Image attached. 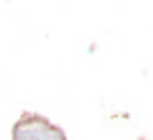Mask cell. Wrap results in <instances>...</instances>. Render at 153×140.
Instances as JSON below:
<instances>
[{
  "label": "cell",
  "instance_id": "6da1fadb",
  "mask_svg": "<svg viewBox=\"0 0 153 140\" xmlns=\"http://www.w3.org/2000/svg\"><path fill=\"white\" fill-rule=\"evenodd\" d=\"M13 140H67L65 131L36 113H24L13 127Z\"/></svg>",
  "mask_w": 153,
  "mask_h": 140
}]
</instances>
